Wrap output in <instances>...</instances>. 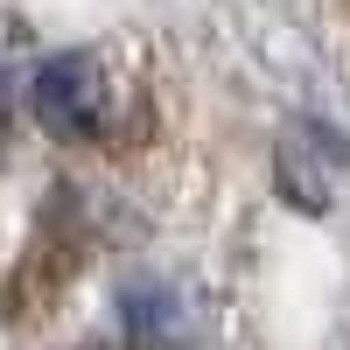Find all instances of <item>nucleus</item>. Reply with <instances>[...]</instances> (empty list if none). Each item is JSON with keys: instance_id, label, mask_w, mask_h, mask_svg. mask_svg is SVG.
Returning <instances> with one entry per match:
<instances>
[{"instance_id": "1", "label": "nucleus", "mask_w": 350, "mask_h": 350, "mask_svg": "<svg viewBox=\"0 0 350 350\" xmlns=\"http://www.w3.org/2000/svg\"><path fill=\"white\" fill-rule=\"evenodd\" d=\"M28 98H36V120L56 133V140H84L105 126V70L98 56L84 49H56L36 64V84H28Z\"/></svg>"}, {"instance_id": "2", "label": "nucleus", "mask_w": 350, "mask_h": 350, "mask_svg": "<svg viewBox=\"0 0 350 350\" xmlns=\"http://www.w3.org/2000/svg\"><path fill=\"white\" fill-rule=\"evenodd\" d=\"M8 112L14 105H8V70H0V148H8Z\"/></svg>"}]
</instances>
